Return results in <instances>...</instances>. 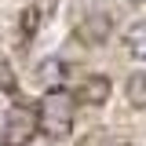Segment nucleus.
I'll return each instance as SVG.
<instances>
[{"label":"nucleus","instance_id":"f257e3e1","mask_svg":"<svg viewBox=\"0 0 146 146\" xmlns=\"http://www.w3.org/2000/svg\"><path fill=\"white\" fill-rule=\"evenodd\" d=\"M73 113H77V99H73L70 91H62V88H51L40 99L36 124H40V131H44L48 139L62 143V139L73 135Z\"/></svg>","mask_w":146,"mask_h":146},{"label":"nucleus","instance_id":"f03ea898","mask_svg":"<svg viewBox=\"0 0 146 146\" xmlns=\"http://www.w3.org/2000/svg\"><path fill=\"white\" fill-rule=\"evenodd\" d=\"M36 131H40V124H36L33 106L18 102V106L4 110V124H0V143L4 146H29Z\"/></svg>","mask_w":146,"mask_h":146},{"label":"nucleus","instance_id":"7ed1b4c3","mask_svg":"<svg viewBox=\"0 0 146 146\" xmlns=\"http://www.w3.org/2000/svg\"><path fill=\"white\" fill-rule=\"evenodd\" d=\"M110 91H113V84H110V77H102V73H91V77H84L80 84H77V102H88V106H102L110 99Z\"/></svg>","mask_w":146,"mask_h":146},{"label":"nucleus","instance_id":"20e7f679","mask_svg":"<svg viewBox=\"0 0 146 146\" xmlns=\"http://www.w3.org/2000/svg\"><path fill=\"white\" fill-rule=\"evenodd\" d=\"M77 36H80L84 44H106V36H110V18H106V15H88L80 26H77Z\"/></svg>","mask_w":146,"mask_h":146},{"label":"nucleus","instance_id":"39448f33","mask_svg":"<svg viewBox=\"0 0 146 146\" xmlns=\"http://www.w3.org/2000/svg\"><path fill=\"white\" fill-rule=\"evenodd\" d=\"M124 95H128V102H131L135 110H146V70H139V73L128 77Z\"/></svg>","mask_w":146,"mask_h":146},{"label":"nucleus","instance_id":"423d86ee","mask_svg":"<svg viewBox=\"0 0 146 146\" xmlns=\"http://www.w3.org/2000/svg\"><path fill=\"white\" fill-rule=\"evenodd\" d=\"M124 44H128V55H131V58L146 62V22H139V26L128 29V33H124Z\"/></svg>","mask_w":146,"mask_h":146},{"label":"nucleus","instance_id":"0eeeda50","mask_svg":"<svg viewBox=\"0 0 146 146\" xmlns=\"http://www.w3.org/2000/svg\"><path fill=\"white\" fill-rule=\"evenodd\" d=\"M62 77H66V62H58V58H44L36 66V80H44V84H55Z\"/></svg>","mask_w":146,"mask_h":146},{"label":"nucleus","instance_id":"6e6552de","mask_svg":"<svg viewBox=\"0 0 146 146\" xmlns=\"http://www.w3.org/2000/svg\"><path fill=\"white\" fill-rule=\"evenodd\" d=\"M15 70H11V62H7V58H4V55H0V91H15Z\"/></svg>","mask_w":146,"mask_h":146},{"label":"nucleus","instance_id":"1a4fd4ad","mask_svg":"<svg viewBox=\"0 0 146 146\" xmlns=\"http://www.w3.org/2000/svg\"><path fill=\"white\" fill-rule=\"evenodd\" d=\"M99 146H117V143H110V139H102V143H99Z\"/></svg>","mask_w":146,"mask_h":146},{"label":"nucleus","instance_id":"9d476101","mask_svg":"<svg viewBox=\"0 0 146 146\" xmlns=\"http://www.w3.org/2000/svg\"><path fill=\"white\" fill-rule=\"evenodd\" d=\"M0 124H4V106H0Z\"/></svg>","mask_w":146,"mask_h":146},{"label":"nucleus","instance_id":"9b49d317","mask_svg":"<svg viewBox=\"0 0 146 146\" xmlns=\"http://www.w3.org/2000/svg\"><path fill=\"white\" fill-rule=\"evenodd\" d=\"M131 4H143V0H131Z\"/></svg>","mask_w":146,"mask_h":146}]
</instances>
